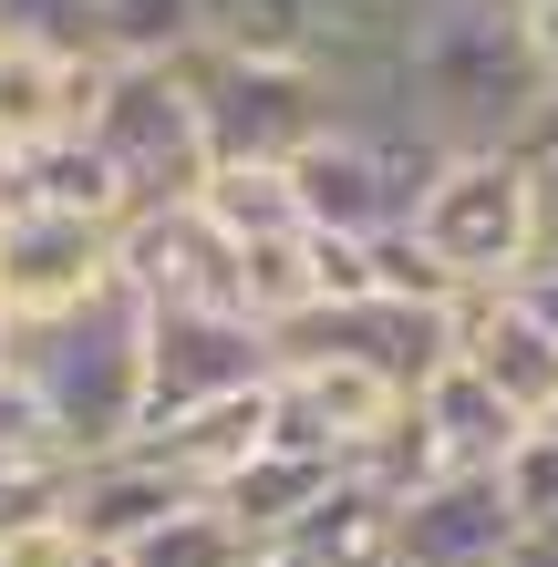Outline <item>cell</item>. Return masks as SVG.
Listing matches in <instances>:
<instances>
[{
	"label": "cell",
	"instance_id": "6da1fadb",
	"mask_svg": "<svg viewBox=\"0 0 558 567\" xmlns=\"http://www.w3.org/2000/svg\"><path fill=\"white\" fill-rule=\"evenodd\" d=\"M548 93L538 52H528V21L517 0H445V11H414L404 42H393L383 83L352 93V124H404L435 155H466V145H507L517 114Z\"/></svg>",
	"mask_w": 558,
	"mask_h": 567
},
{
	"label": "cell",
	"instance_id": "7a4b0ae2",
	"mask_svg": "<svg viewBox=\"0 0 558 567\" xmlns=\"http://www.w3.org/2000/svg\"><path fill=\"white\" fill-rule=\"evenodd\" d=\"M11 361L31 372V392H42L52 433L83 454H114L145 433V310L114 289H93L83 310H62L42 330H11Z\"/></svg>",
	"mask_w": 558,
	"mask_h": 567
},
{
	"label": "cell",
	"instance_id": "3957f363",
	"mask_svg": "<svg viewBox=\"0 0 558 567\" xmlns=\"http://www.w3.org/2000/svg\"><path fill=\"white\" fill-rule=\"evenodd\" d=\"M414 248L435 258L455 289H507L538 258V186L507 145H466L445 155L414 196Z\"/></svg>",
	"mask_w": 558,
	"mask_h": 567
},
{
	"label": "cell",
	"instance_id": "277c9868",
	"mask_svg": "<svg viewBox=\"0 0 558 567\" xmlns=\"http://www.w3.org/2000/svg\"><path fill=\"white\" fill-rule=\"evenodd\" d=\"M176 73L196 93V124H207V165H290L342 124L321 62H248V52L196 42V52H176Z\"/></svg>",
	"mask_w": 558,
	"mask_h": 567
},
{
	"label": "cell",
	"instance_id": "5b68a950",
	"mask_svg": "<svg viewBox=\"0 0 558 567\" xmlns=\"http://www.w3.org/2000/svg\"><path fill=\"white\" fill-rule=\"evenodd\" d=\"M435 145L404 135V124H332L321 145L290 155V196H301V227H321V238H393V227H414V196L424 176H435Z\"/></svg>",
	"mask_w": 558,
	"mask_h": 567
},
{
	"label": "cell",
	"instance_id": "8992f818",
	"mask_svg": "<svg viewBox=\"0 0 558 567\" xmlns=\"http://www.w3.org/2000/svg\"><path fill=\"white\" fill-rule=\"evenodd\" d=\"M93 145L124 176L135 207H166V196L207 186V124H196V93L176 62H104V93H93Z\"/></svg>",
	"mask_w": 558,
	"mask_h": 567
},
{
	"label": "cell",
	"instance_id": "52a82bcc",
	"mask_svg": "<svg viewBox=\"0 0 558 567\" xmlns=\"http://www.w3.org/2000/svg\"><path fill=\"white\" fill-rule=\"evenodd\" d=\"M114 279H124L135 310H248L239 248H227V227L196 207V196L135 207L114 227Z\"/></svg>",
	"mask_w": 558,
	"mask_h": 567
},
{
	"label": "cell",
	"instance_id": "ba28073f",
	"mask_svg": "<svg viewBox=\"0 0 558 567\" xmlns=\"http://www.w3.org/2000/svg\"><path fill=\"white\" fill-rule=\"evenodd\" d=\"M270 351L280 361H363V372L414 392L435 361H455V310H435V299H393V289H352V299H321V310L280 320Z\"/></svg>",
	"mask_w": 558,
	"mask_h": 567
},
{
	"label": "cell",
	"instance_id": "9c48e42d",
	"mask_svg": "<svg viewBox=\"0 0 558 567\" xmlns=\"http://www.w3.org/2000/svg\"><path fill=\"white\" fill-rule=\"evenodd\" d=\"M270 372L280 351L248 310H145V423L196 413L217 392H258Z\"/></svg>",
	"mask_w": 558,
	"mask_h": 567
},
{
	"label": "cell",
	"instance_id": "30bf717a",
	"mask_svg": "<svg viewBox=\"0 0 558 567\" xmlns=\"http://www.w3.org/2000/svg\"><path fill=\"white\" fill-rule=\"evenodd\" d=\"M93 289H114V227L0 207V320L11 330H42L62 310H83Z\"/></svg>",
	"mask_w": 558,
	"mask_h": 567
},
{
	"label": "cell",
	"instance_id": "8fae6325",
	"mask_svg": "<svg viewBox=\"0 0 558 567\" xmlns=\"http://www.w3.org/2000/svg\"><path fill=\"white\" fill-rule=\"evenodd\" d=\"M528 547L497 464H455V475H424L414 495H393V557L404 567H497Z\"/></svg>",
	"mask_w": 558,
	"mask_h": 567
},
{
	"label": "cell",
	"instance_id": "7c38bea8",
	"mask_svg": "<svg viewBox=\"0 0 558 567\" xmlns=\"http://www.w3.org/2000/svg\"><path fill=\"white\" fill-rule=\"evenodd\" d=\"M186 495H196V485H186L155 444H114V454H83V464H73V485H62V526H73L83 547L124 557L145 526H166Z\"/></svg>",
	"mask_w": 558,
	"mask_h": 567
},
{
	"label": "cell",
	"instance_id": "4fadbf2b",
	"mask_svg": "<svg viewBox=\"0 0 558 567\" xmlns=\"http://www.w3.org/2000/svg\"><path fill=\"white\" fill-rule=\"evenodd\" d=\"M93 93H104V52H62V42H31V31H0V155L83 135Z\"/></svg>",
	"mask_w": 558,
	"mask_h": 567
},
{
	"label": "cell",
	"instance_id": "5bb4252c",
	"mask_svg": "<svg viewBox=\"0 0 558 567\" xmlns=\"http://www.w3.org/2000/svg\"><path fill=\"white\" fill-rule=\"evenodd\" d=\"M455 361H466L476 382H497L528 423L558 403V341L528 320L517 289H466V299H455Z\"/></svg>",
	"mask_w": 558,
	"mask_h": 567
},
{
	"label": "cell",
	"instance_id": "9a60e30c",
	"mask_svg": "<svg viewBox=\"0 0 558 567\" xmlns=\"http://www.w3.org/2000/svg\"><path fill=\"white\" fill-rule=\"evenodd\" d=\"M0 207L124 227V217H135V196H124V176L104 165V145H93V135H52V145H31V155H0Z\"/></svg>",
	"mask_w": 558,
	"mask_h": 567
},
{
	"label": "cell",
	"instance_id": "2e32d148",
	"mask_svg": "<svg viewBox=\"0 0 558 567\" xmlns=\"http://www.w3.org/2000/svg\"><path fill=\"white\" fill-rule=\"evenodd\" d=\"M393 557V495L342 475L311 516H290L270 547H248V567H383Z\"/></svg>",
	"mask_w": 558,
	"mask_h": 567
},
{
	"label": "cell",
	"instance_id": "e0dca14e",
	"mask_svg": "<svg viewBox=\"0 0 558 567\" xmlns=\"http://www.w3.org/2000/svg\"><path fill=\"white\" fill-rule=\"evenodd\" d=\"M404 413H414V433H424V444H435V464H445V475H455V464H497L517 433H528V413H517L497 382H476L466 361H435V372L414 382V403H404Z\"/></svg>",
	"mask_w": 558,
	"mask_h": 567
},
{
	"label": "cell",
	"instance_id": "ac0fdd59",
	"mask_svg": "<svg viewBox=\"0 0 558 567\" xmlns=\"http://www.w3.org/2000/svg\"><path fill=\"white\" fill-rule=\"evenodd\" d=\"M342 475H352V464H332V454H301V444H280V433H270V444H258V454L239 464V475H227V485L207 495V506H217L227 526H239L248 547H270L280 526H290V516H311V506H321V495H332Z\"/></svg>",
	"mask_w": 558,
	"mask_h": 567
},
{
	"label": "cell",
	"instance_id": "d6986e66",
	"mask_svg": "<svg viewBox=\"0 0 558 567\" xmlns=\"http://www.w3.org/2000/svg\"><path fill=\"white\" fill-rule=\"evenodd\" d=\"M135 444H155L196 495H217L258 444H270V382L258 392H217V403H196V413H166V423H145Z\"/></svg>",
	"mask_w": 558,
	"mask_h": 567
},
{
	"label": "cell",
	"instance_id": "ffe728a7",
	"mask_svg": "<svg viewBox=\"0 0 558 567\" xmlns=\"http://www.w3.org/2000/svg\"><path fill=\"white\" fill-rule=\"evenodd\" d=\"M196 207L227 227V248H258V238H290L301 227V196H290V165H207Z\"/></svg>",
	"mask_w": 558,
	"mask_h": 567
},
{
	"label": "cell",
	"instance_id": "44dd1931",
	"mask_svg": "<svg viewBox=\"0 0 558 567\" xmlns=\"http://www.w3.org/2000/svg\"><path fill=\"white\" fill-rule=\"evenodd\" d=\"M83 52H104V62H176V52H196V0H93Z\"/></svg>",
	"mask_w": 558,
	"mask_h": 567
},
{
	"label": "cell",
	"instance_id": "7402d4cb",
	"mask_svg": "<svg viewBox=\"0 0 558 567\" xmlns=\"http://www.w3.org/2000/svg\"><path fill=\"white\" fill-rule=\"evenodd\" d=\"M124 567H248V537L207 506V495H186L166 526H145V537L124 547Z\"/></svg>",
	"mask_w": 558,
	"mask_h": 567
},
{
	"label": "cell",
	"instance_id": "603a6c76",
	"mask_svg": "<svg viewBox=\"0 0 558 567\" xmlns=\"http://www.w3.org/2000/svg\"><path fill=\"white\" fill-rule=\"evenodd\" d=\"M62 464H73V444L52 433L31 372H21V361H0V475H62Z\"/></svg>",
	"mask_w": 558,
	"mask_h": 567
},
{
	"label": "cell",
	"instance_id": "cb8c5ba5",
	"mask_svg": "<svg viewBox=\"0 0 558 567\" xmlns=\"http://www.w3.org/2000/svg\"><path fill=\"white\" fill-rule=\"evenodd\" d=\"M497 485H507L517 526H548L558 516V423H528V433H517V444L497 454Z\"/></svg>",
	"mask_w": 558,
	"mask_h": 567
},
{
	"label": "cell",
	"instance_id": "d4e9b609",
	"mask_svg": "<svg viewBox=\"0 0 558 567\" xmlns=\"http://www.w3.org/2000/svg\"><path fill=\"white\" fill-rule=\"evenodd\" d=\"M0 31H31V42H62V52H83V31H93V0H0Z\"/></svg>",
	"mask_w": 558,
	"mask_h": 567
},
{
	"label": "cell",
	"instance_id": "484cf974",
	"mask_svg": "<svg viewBox=\"0 0 558 567\" xmlns=\"http://www.w3.org/2000/svg\"><path fill=\"white\" fill-rule=\"evenodd\" d=\"M83 557H93V547H83L62 516H52V526H21V537H0V567H83Z\"/></svg>",
	"mask_w": 558,
	"mask_h": 567
},
{
	"label": "cell",
	"instance_id": "4316f807",
	"mask_svg": "<svg viewBox=\"0 0 558 567\" xmlns=\"http://www.w3.org/2000/svg\"><path fill=\"white\" fill-rule=\"evenodd\" d=\"M507 155H517V165H558V83L538 93L528 114H517V135H507Z\"/></svg>",
	"mask_w": 558,
	"mask_h": 567
},
{
	"label": "cell",
	"instance_id": "83f0119b",
	"mask_svg": "<svg viewBox=\"0 0 558 567\" xmlns=\"http://www.w3.org/2000/svg\"><path fill=\"white\" fill-rule=\"evenodd\" d=\"M507 289H517V299H528V320H538V330H548V341H558V258H528V269H517Z\"/></svg>",
	"mask_w": 558,
	"mask_h": 567
},
{
	"label": "cell",
	"instance_id": "f1b7e54d",
	"mask_svg": "<svg viewBox=\"0 0 558 567\" xmlns=\"http://www.w3.org/2000/svg\"><path fill=\"white\" fill-rule=\"evenodd\" d=\"M517 21H528V52H538V73L558 83V0H517Z\"/></svg>",
	"mask_w": 558,
	"mask_h": 567
},
{
	"label": "cell",
	"instance_id": "f546056e",
	"mask_svg": "<svg viewBox=\"0 0 558 567\" xmlns=\"http://www.w3.org/2000/svg\"><path fill=\"white\" fill-rule=\"evenodd\" d=\"M528 186H538V258H558V165H528Z\"/></svg>",
	"mask_w": 558,
	"mask_h": 567
},
{
	"label": "cell",
	"instance_id": "4dcf8cb0",
	"mask_svg": "<svg viewBox=\"0 0 558 567\" xmlns=\"http://www.w3.org/2000/svg\"><path fill=\"white\" fill-rule=\"evenodd\" d=\"M528 557H538V567H558V516H548V526H528Z\"/></svg>",
	"mask_w": 558,
	"mask_h": 567
},
{
	"label": "cell",
	"instance_id": "1f68e13d",
	"mask_svg": "<svg viewBox=\"0 0 558 567\" xmlns=\"http://www.w3.org/2000/svg\"><path fill=\"white\" fill-rule=\"evenodd\" d=\"M497 567H538V557H528V547H517V557H497Z\"/></svg>",
	"mask_w": 558,
	"mask_h": 567
},
{
	"label": "cell",
	"instance_id": "d6a6232c",
	"mask_svg": "<svg viewBox=\"0 0 558 567\" xmlns=\"http://www.w3.org/2000/svg\"><path fill=\"white\" fill-rule=\"evenodd\" d=\"M0 361H11V320H0Z\"/></svg>",
	"mask_w": 558,
	"mask_h": 567
},
{
	"label": "cell",
	"instance_id": "836d02e7",
	"mask_svg": "<svg viewBox=\"0 0 558 567\" xmlns=\"http://www.w3.org/2000/svg\"><path fill=\"white\" fill-rule=\"evenodd\" d=\"M538 423H558V403H548V413H538Z\"/></svg>",
	"mask_w": 558,
	"mask_h": 567
},
{
	"label": "cell",
	"instance_id": "e575fe53",
	"mask_svg": "<svg viewBox=\"0 0 558 567\" xmlns=\"http://www.w3.org/2000/svg\"><path fill=\"white\" fill-rule=\"evenodd\" d=\"M383 567H404V557H383Z\"/></svg>",
	"mask_w": 558,
	"mask_h": 567
}]
</instances>
